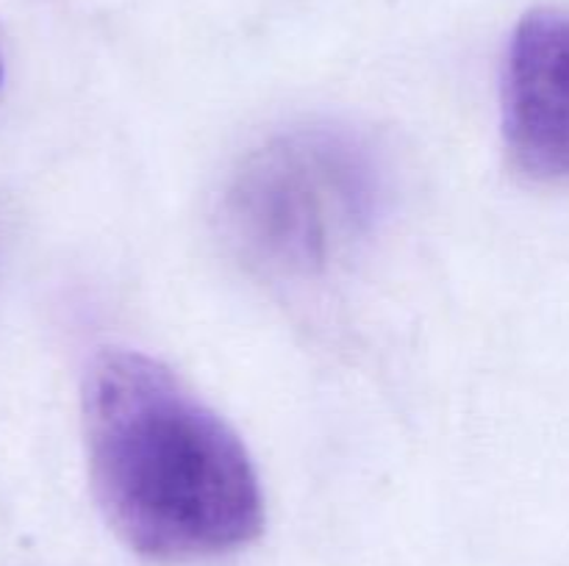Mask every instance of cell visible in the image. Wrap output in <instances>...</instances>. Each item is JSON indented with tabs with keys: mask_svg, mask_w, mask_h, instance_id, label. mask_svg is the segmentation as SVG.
<instances>
[{
	"mask_svg": "<svg viewBox=\"0 0 569 566\" xmlns=\"http://www.w3.org/2000/svg\"><path fill=\"white\" fill-rule=\"evenodd\" d=\"M0 78H3V61H0Z\"/></svg>",
	"mask_w": 569,
	"mask_h": 566,
	"instance_id": "obj_4",
	"label": "cell"
},
{
	"mask_svg": "<svg viewBox=\"0 0 569 566\" xmlns=\"http://www.w3.org/2000/svg\"><path fill=\"white\" fill-rule=\"evenodd\" d=\"M83 436L94 497L137 553L206 558L259 536L264 499L248 449L159 361L100 355L83 386Z\"/></svg>",
	"mask_w": 569,
	"mask_h": 566,
	"instance_id": "obj_1",
	"label": "cell"
},
{
	"mask_svg": "<svg viewBox=\"0 0 569 566\" xmlns=\"http://www.w3.org/2000/svg\"><path fill=\"white\" fill-rule=\"evenodd\" d=\"M503 133L531 181L569 183V11H531L511 37Z\"/></svg>",
	"mask_w": 569,
	"mask_h": 566,
	"instance_id": "obj_3",
	"label": "cell"
},
{
	"mask_svg": "<svg viewBox=\"0 0 569 566\" xmlns=\"http://www.w3.org/2000/svg\"><path fill=\"white\" fill-rule=\"evenodd\" d=\"M381 203L370 148L339 128H300L242 161L222 200L228 239L261 275L309 281L365 242Z\"/></svg>",
	"mask_w": 569,
	"mask_h": 566,
	"instance_id": "obj_2",
	"label": "cell"
}]
</instances>
